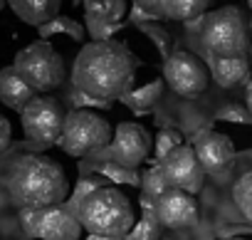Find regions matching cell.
Instances as JSON below:
<instances>
[{
	"mask_svg": "<svg viewBox=\"0 0 252 240\" xmlns=\"http://www.w3.org/2000/svg\"><path fill=\"white\" fill-rule=\"evenodd\" d=\"M139 65L141 62L119 40L89 42L72 65V89L101 102H119L131 92Z\"/></svg>",
	"mask_w": 252,
	"mask_h": 240,
	"instance_id": "obj_1",
	"label": "cell"
},
{
	"mask_svg": "<svg viewBox=\"0 0 252 240\" xmlns=\"http://www.w3.org/2000/svg\"><path fill=\"white\" fill-rule=\"evenodd\" d=\"M5 188L13 206H18L20 210H47L67 203L72 196L62 166L45 154L18 156L8 169Z\"/></svg>",
	"mask_w": 252,
	"mask_h": 240,
	"instance_id": "obj_2",
	"label": "cell"
},
{
	"mask_svg": "<svg viewBox=\"0 0 252 240\" xmlns=\"http://www.w3.org/2000/svg\"><path fill=\"white\" fill-rule=\"evenodd\" d=\"M82 228L89 235H104V238H119L124 240L134 228V208L119 188H99L92 196H87L77 210Z\"/></svg>",
	"mask_w": 252,
	"mask_h": 240,
	"instance_id": "obj_3",
	"label": "cell"
},
{
	"mask_svg": "<svg viewBox=\"0 0 252 240\" xmlns=\"http://www.w3.org/2000/svg\"><path fill=\"white\" fill-rule=\"evenodd\" d=\"M203 45L215 57H245L250 50L247 23L235 5L218 8L203 20Z\"/></svg>",
	"mask_w": 252,
	"mask_h": 240,
	"instance_id": "obj_4",
	"label": "cell"
},
{
	"mask_svg": "<svg viewBox=\"0 0 252 240\" xmlns=\"http://www.w3.org/2000/svg\"><path fill=\"white\" fill-rule=\"evenodd\" d=\"M13 67L32 92H52L64 82V60L47 40H37L23 47L15 55Z\"/></svg>",
	"mask_w": 252,
	"mask_h": 240,
	"instance_id": "obj_5",
	"label": "cell"
},
{
	"mask_svg": "<svg viewBox=\"0 0 252 240\" xmlns=\"http://www.w3.org/2000/svg\"><path fill=\"white\" fill-rule=\"evenodd\" d=\"M114 139V132L104 116L89 109H69L60 149L69 156H87L92 151L106 149Z\"/></svg>",
	"mask_w": 252,
	"mask_h": 240,
	"instance_id": "obj_6",
	"label": "cell"
},
{
	"mask_svg": "<svg viewBox=\"0 0 252 240\" xmlns=\"http://www.w3.org/2000/svg\"><path fill=\"white\" fill-rule=\"evenodd\" d=\"M20 122H23V132L28 141L37 149H47V146L60 144L64 122H67V111L55 97L37 94L28 104V109L20 114Z\"/></svg>",
	"mask_w": 252,
	"mask_h": 240,
	"instance_id": "obj_7",
	"label": "cell"
},
{
	"mask_svg": "<svg viewBox=\"0 0 252 240\" xmlns=\"http://www.w3.org/2000/svg\"><path fill=\"white\" fill-rule=\"evenodd\" d=\"M163 79L168 82V87L186 99H195L205 92L208 79H210V69L190 52L183 50H173V55L163 62Z\"/></svg>",
	"mask_w": 252,
	"mask_h": 240,
	"instance_id": "obj_8",
	"label": "cell"
},
{
	"mask_svg": "<svg viewBox=\"0 0 252 240\" xmlns=\"http://www.w3.org/2000/svg\"><path fill=\"white\" fill-rule=\"evenodd\" d=\"M106 151L111 154L114 164L136 171L151 154V137L144 127H139L134 122H121L116 127L114 139L106 146Z\"/></svg>",
	"mask_w": 252,
	"mask_h": 240,
	"instance_id": "obj_9",
	"label": "cell"
},
{
	"mask_svg": "<svg viewBox=\"0 0 252 240\" xmlns=\"http://www.w3.org/2000/svg\"><path fill=\"white\" fill-rule=\"evenodd\" d=\"M163 171H166V178L171 183V188H181L186 193H198L203 188V181H205V169L203 164L198 161V154L193 146L188 144H181L178 149H173L163 161H161Z\"/></svg>",
	"mask_w": 252,
	"mask_h": 240,
	"instance_id": "obj_10",
	"label": "cell"
},
{
	"mask_svg": "<svg viewBox=\"0 0 252 240\" xmlns=\"http://www.w3.org/2000/svg\"><path fill=\"white\" fill-rule=\"evenodd\" d=\"M156 218L161 228L188 230L198 223V203L190 193L181 188H171L156 201Z\"/></svg>",
	"mask_w": 252,
	"mask_h": 240,
	"instance_id": "obj_11",
	"label": "cell"
},
{
	"mask_svg": "<svg viewBox=\"0 0 252 240\" xmlns=\"http://www.w3.org/2000/svg\"><path fill=\"white\" fill-rule=\"evenodd\" d=\"M195 154L203 164L205 173H225L235 161V146L225 134L218 132H203L195 139Z\"/></svg>",
	"mask_w": 252,
	"mask_h": 240,
	"instance_id": "obj_12",
	"label": "cell"
},
{
	"mask_svg": "<svg viewBox=\"0 0 252 240\" xmlns=\"http://www.w3.org/2000/svg\"><path fill=\"white\" fill-rule=\"evenodd\" d=\"M82 230L84 228L79 223V215L69 210L67 203H62V206L42 210L37 238L40 240H79Z\"/></svg>",
	"mask_w": 252,
	"mask_h": 240,
	"instance_id": "obj_13",
	"label": "cell"
},
{
	"mask_svg": "<svg viewBox=\"0 0 252 240\" xmlns=\"http://www.w3.org/2000/svg\"><path fill=\"white\" fill-rule=\"evenodd\" d=\"M35 97H37V94L20 79V74L15 72L13 65L0 69V102H3L8 109L23 114Z\"/></svg>",
	"mask_w": 252,
	"mask_h": 240,
	"instance_id": "obj_14",
	"label": "cell"
},
{
	"mask_svg": "<svg viewBox=\"0 0 252 240\" xmlns=\"http://www.w3.org/2000/svg\"><path fill=\"white\" fill-rule=\"evenodd\" d=\"M10 10L28 25L32 28H45L47 23H52L55 18H60V0H10Z\"/></svg>",
	"mask_w": 252,
	"mask_h": 240,
	"instance_id": "obj_15",
	"label": "cell"
},
{
	"mask_svg": "<svg viewBox=\"0 0 252 240\" xmlns=\"http://www.w3.org/2000/svg\"><path fill=\"white\" fill-rule=\"evenodd\" d=\"M208 69H210V77L220 87H237L250 74L247 57H215V55H208Z\"/></svg>",
	"mask_w": 252,
	"mask_h": 240,
	"instance_id": "obj_16",
	"label": "cell"
},
{
	"mask_svg": "<svg viewBox=\"0 0 252 240\" xmlns=\"http://www.w3.org/2000/svg\"><path fill=\"white\" fill-rule=\"evenodd\" d=\"M158 5H161L163 18L178 20V23H190L210 8L208 0H163Z\"/></svg>",
	"mask_w": 252,
	"mask_h": 240,
	"instance_id": "obj_17",
	"label": "cell"
},
{
	"mask_svg": "<svg viewBox=\"0 0 252 240\" xmlns=\"http://www.w3.org/2000/svg\"><path fill=\"white\" fill-rule=\"evenodd\" d=\"M161 79H156V82H149L146 87H141V89H131L129 94H124L119 102L121 104H126L134 114H146L156 102H158V97H161Z\"/></svg>",
	"mask_w": 252,
	"mask_h": 240,
	"instance_id": "obj_18",
	"label": "cell"
},
{
	"mask_svg": "<svg viewBox=\"0 0 252 240\" xmlns=\"http://www.w3.org/2000/svg\"><path fill=\"white\" fill-rule=\"evenodd\" d=\"M141 191H144V196H151V198H161L166 191H171V183H168V178H166V171H163V166L158 164V161H154L144 173H141Z\"/></svg>",
	"mask_w": 252,
	"mask_h": 240,
	"instance_id": "obj_19",
	"label": "cell"
},
{
	"mask_svg": "<svg viewBox=\"0 0 252 240\" xmlns=\"http://www.w3.org/2000/svg\"><path fill=\"white\" fill-rule=\"evenodd\" d=\"M40 33V37L42 40H47V37H52V35H69L72 40H77V42H82L84 40V35H87V30L77 23V20H72V18H67V15H60V18H55L52 23H47L45 28H40L37 30Z\"/></svg>",
	"mask_w": 252,
	"mask_h": 240,
	"instance_id": "obj_20",
	"label": "cell"
},
{
	"mask_svg": "<svg viewBox=\"0 0 252 240\" xmlns=\"http://www.w3.org/2000/svg\"><path fill=\"white\" fill-rule=\"evenodd\" d=\"M84 10H87L84 15L111 20V23H121V15L126 13V3H121V0H87Z\"/></svg>",
	"mask_w": 252,
	"mask_h": 240,
	"instance_id": "obj_21",
	"label": "cell"
},
{
	"mask_svg": "<svg viewBox=\"0 0 252 240\" xmlns=\"http://www.w3.org/2000/svg\"><path fill=\"white\" fill-rule=\"evenodd\" d=\"M232 201L242 210V215L252 220V171L237 178V183L232 186Z\"/></svg>",
	"mask_w": 252,
	"mask_h": 240,
	"instance_id": "obj_22",
	"label": "cell"
},
{
	"mask_svg": "<svg viewBox=\"0 0 252 240\" xmlns=\"http://www.w3.org/2000/svg\"><path fill=\"white\" fill-rule=\"evenodd\" d=\"M99 188H106V178L101 176V178H87V176H82V181L77 183V188L72 191V196H69V201H67V208L69 210H79V206H82V201L87 198V196H92L94 191H99Z\"/></svg>",
	"mask_w": 252,
	"mask_h": 240,
	"instance_id": "obj_23",
	"label": "cell"
},
{
	"mask_svg": "<svg viewBox=\"0 0 252 240\" xmlns=\"http://www.w3.org/2000/svg\"><path fill=\"white\" fill-rule=\"evenodd\" d=\"M99 171H101L104 178H111V181H116V183L139 186V188H141V176H139L136 171H131V169H126V166H119V164H114V161H106V164L99 166Z\"/></svg>",
	"mask_w": 252,
	"mask_h": 240,
	"instance_id": "obj_24",
	"label": "cell"
},
{
	"mask_svg": "<svg viewBox=\"0 0 252 240\" xmlns=\"http://www.w3.org/2000/svg\"><path fill=\"white\" fill-rule=\"evenodd\" d=\"M121 28V23H111V20H101V18H92L84 15V30L94 37V42H109L111 35Z\"/></svg>",
	"mask_w": 252,
	"mask_h": 240,
	"instance_id": "obj_25",
	"label": "cell"
},
{
	"mask_svg": "<svg viewBox=\"0 0 252 240\" xmlns=\"http://www.w3.org/2000/svg\"><path fill=\"white\" fill-rule=\"evenodd\" d=\"M158 238H161V223H158V218L141 215V220L131 228V233L126 235L124 240H158Z\"/></svg>",
	"mask_w": 252,
	"mask_h": 240,
	"instance_id": "obj_26",
	"label": "cell"
},
{
	"mask_svg": "<svg viewBox=\"0 0 252 240\" xmlns=\"http://www.w3.org/2000/svg\"><path fill=\"white\" fill-rule=\"evenodd\" d=\"M141 33H146V35L156 42V47L161 50V55H163L166 60L173 55V42H171V35H168V30H166V28H161V25L151 23V25H141Z\"/></svg>",
	"mask_w": 252,
	"mask_h": 240,
	"instance_id": "obj_27",
	"label": "cell"
},
{
	"mask_svg": "<svg viewBox=\"0 0 252 240\" xmlns=\"http://www.w3.org/2000/svg\"><path fill=\"white\" fill-rule=\"evenodd\" d=\"M183 141H181V134L176 132V129H166V132H161V137H158V141H156V161L161 164L173 149H178Z\"/></svg>",
	"mask_w": 252,
	"mask_h": 240,
	"instance_id": "obj_28",
	"label": "cell"
},
{
	"mask_svg": "<svg viewBox=\"0 0 252 240\" xmlns=\"http://www.w3.org/2000/svg\"><path fill=\"white\" fill-rule=\"evenodd\" d=\"M40 215L42 210H32V208H25V210H18V218H20V228L28 238H37V230H40Z\"/></svg>",
	"mask_w": 252,
	"mask_h": 240,
	"instance_id": "obj_29",
	"label": "cell"
},
{
	"mask_svg": "<svg viewBox=\"0 0 252 240\" xmlns=\"http://www.w3.org/2000/svg\"><path fill=\"white\" fill-rule=\"evenodd\" d=\"M158 5H151V3H134L131 8V20L139 23V25H151L156 23L158 18H163V13H149V10H156Z\"/></svg>",
	"mask_w": 252,
	"mask_h": 240,
	"instance_id": "obj_30",
	"label": "cell"
},
{
	"mask_svg": "<svg viewBox=\"0 0 252 240\" xmlns=\"http://www.w3.org/2000/svg\"><path fill=\"white\" fill-rule=\"evenodd\" d=\"M69 104H72V109H84V106H99V109H109L114 102H101V99H94V97H87V94H82V92H77V89H72L69 92Z\"/></svg>",
	"mask_w": 252,
	"mask_h": 240,
	"instance_id": "obj_31",
	"label": "cell"
},
{
	"mask_svg": "<svg viewBox=\"0 0 252 240\" xmlns=\"http://www.w3.org/2000/svg\"><path fill=\"white\" fill-rule=\"evenodd\" d=\"M218 119H222V122H240V124H250V122H252V114H250V111H245V109H240V106H225V109L218 114Z\"/></svg>",
	"mask_w": 252,
	"mask_h": 240,
	"instance_id": "obj_32",
	"label": "cell"
},
{
	"mask_svg": "<svg viewBox=\"0 0 252 240\" xmlns=\"http://www.w3.org/2000/svg\"><path fill=\"white\" fill-rule=\"evenodd\" d=\"M10 139H13V129H10V122L0 114V156H3L10 146Z\"/></svg>",
	"mask_w": 252,
	"mask_h": 240,
	"instance_id": "obj_33",
	"label": "cell"
},
{
	"mask_svg": "<svg viewBox=\"0 0 252 240\" xmlns=\"http://www.w3.org/2000/svg\"><path fill=\"white\" fill-rule=\"evenodd\" d=\"M245 99H247V111L252 114V82L247 84V92H245Z\"/></svg>",
	"mask_w": 252,
	"mask_h": 240,
	"instance_id": "obj_34",
	"label": "cell"
},
{
	"mask_svg": "<svg viewBox=\"0 0 252 240\" xmlns=\"http://www.w3.org/2000/svg\"><path fill=\"white\" fill-rule=\"evenodd\" d=\"M87 240H119V238H104V235H89Z\"/></svg>",
	"mask_w": 252,
	"mask_h": 240,
	"instance_id": "obj_35",
	"label": "cell"
},
{
	"mask_svg": "<svg viewBox=\"0 0 252 240\" xmlns=\"http://www.w3.org/2000/svg\"><path fill=\"white\" fill-rule=\"evenodd\" d=\"M3 8H5V3H3V0H0V10H3Z\"/></svg>",
	"mask_w": 252,
	"mask_h": 240,
	"instance_id": "obj_36",
	"label": "cell"
},
{
	"mask_svg": "<svg viewBox=\"0 0 252 240\" xmlns=\"http://www.w3.org/2000/svg\"><path fill=\"white\" fill-rule=\"evenodd\" d=\"M250 35H252V23H250Z\"/></svg>",
	"mask_w": 252,
	"mask_h": 240,
	"instance_id": "obj_37",
	"label": "cell"
}]
</instances>
